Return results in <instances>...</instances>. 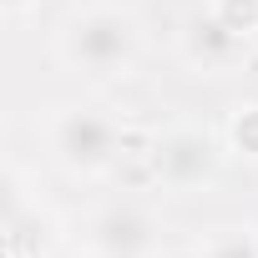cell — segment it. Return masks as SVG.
Listing matches in <instances>:
<instances>
[{"instance_id":"cell-1","label":"cell","mask_w":258,"mask_h":258,"mask_svg":"<svg viewBox=\"0 0 258 258\" xmlns=\"http://www.w3.org/2000/svg\"><path fill=\"white\" fill-rule=\"evenodd\" d=\"M56 51L81 76H121L137 61V21L116 6H86L61 26Z\"/></svg>"},{"instance_id":"cell-2","label":"cell","mask_w":258,"mask_h":258,"mask_svg":"<svg viewBox=\"0 0 258 258\" xmlns=\"http://www.w3.org/2000/svg\"><path fill=\"white\" fill-rule=\"evenodd\" d=\"M46 142H51V157L76 172V177H96L116 162V147H121V126L116 116H106L101 106H61L46 126Z\"/></svg>"},{"instance_id":"cell-3","label":"cell","mask_w":258,"mask_h":258,"mask_svg":"<svg viewBox=\"0 0 258 258\" xmlns=\"http://www.w3.org/2000/svg\"><path fill=\"white\" fill-rule=\"evenodd\" d=\"M218 167V142L198 126H172L157 142V177L167 187H198Z\"/></svg>"},{"instance_id":"cell-4","label":"cell","mask_w":258,"mask_h":258,"mask_svg":"<svg viewBox=\"0 0 258 258\" xmlns=\"http://www.w3.org/2000/svg\"><path fill=\"white\" fill-rule=\"evenodd\" d=\"M91 243H96V253H106V258H142V253L152 248V218H147L142 208H132V203H116V208L96 213Z\"/></svg>"},{"instance_id":"cell-5","label":"cell","mask_w":258,"mask_h":258,"mask_svg":"<svg viewBox=\"0 0 258 258\" xmlns=\"http://www.w3.org/2000/svg\"><path fill=\"white\" fill-rule=\"evenodd\" d=\"M243 36L238 31H228L213 11H203L192 26H187V41H182V51H187V61L192 66H203V71H223L233 56H243Z\"/></svg>"},{"instance_id":"cell-6","label":"cell","mask_w":258,"mask_h":258,"mask_svg":"<svg viewBox=\"0 0 258 258\" xmlns=\"http://www.w3.org/2000/svg\"><path fill=\"white\" fill-rule=\"evenodd\" d=\"M208 11H213V16H218L228 31H238L243 41L258 31V0H213Z\"/></svg>"},{"instance_id":"cell-7","label":"cell","mask_w":258,"mask_h":258,"mask_svg":"<svg viewBox=\"0 0 258 258\" xmlns=\"http://www.w3.org/2000/svg\"><path fill=\"white\" fill-rule=\"evenodd\" d=\"M198 258H258V238L253 233H218Z\"/></svg>"},{"instance_id":"cell-8","label":"cell","mask_w":258,"mask_h":258,"mask_svg":"<svg viewBox=\"0 0 258 258\" xmlns=\"http://www.w3.org/2000/svg\"><path fill=\"white\" fill-rule=\"evenodd\" d=\"M233 147L243 157H258V106H238V116H233Z\"/></svg>"},{"instance_id":"cell-9","label":"cell","mask_w":258,"mask_h":258,"mask_svg":"<svg viewBox=\"0 0 258 258\" xmlns=\"http://www.w3.org/2000/svg\"><path fill=\"white\" fill-rule=\"evenodd\" d=\"M26 6H31V0H0V11H6V16H21Z\"/></svg>"}]
</instances>
